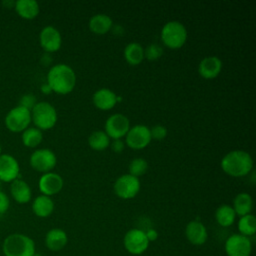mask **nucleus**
Wrapping results in <instances>:
<instances>
[{"label": "nucleus", "instance_id": "nucleus-1", "mask_svg": "<svg viewBox=\"0 0 256 256\" xmlns=\"http://www.w3.org/2000/svg\"><path fill=\"white\" fill-rule=\"evenodd\" d=\"M47 84L51 90L59 94L71 92L76 84V75L72 67L59 63L52 66L47 74Z\"/></svg>", "mask_w": 256, "mask_h": 256}, {"label": "nucleus", "instance_id": "nucleus-2", "mask_svg": "<svg viewBox=\"0 0 256 256\" xmlns=\"http://www.w3.org/2000/svg\"><path fill=\"white\" fill-rule=\"evenodd\" d=\"M253 167L251 155L244 150H233L221 159L222 170L230 176L242 177L247 175Z\"/></svg>", "mask_w": 256, "mask_h": 256}, {"label": "nucleus", "instance_id": "nucleus-3", "mask_svg": "<svg viewBox=\"0 0 256 256\" xmlns=\"http://www.w3.org/2000/svg\"><path fill=\"white\" fill-rule=\"evenodd\" d=\"M2 252L5 256H33L36 253L35 242L25 234L13 233L4 239Z\"/></svg>", "mask_w": 256, "mask_h": 256}, {"label": "nucleus", "instance_id": "nucleus-4", "mask_svg": "<svg viewBox=\"0 0 256 256\" xmlns=\"http://www.w3.org/2000/svg\"><path fill=\"white\" fill-rule=\"evenodd\" d=\"M31 121H33L36 128L40 130L52 128L57 121L55 107L46 101L37 102L31 109Z\"/></svg>", "mask_w": 256, "mask_h": 256}, {"label": "nucleus", "instance_id": "nucleus-5", "mask_svg": "<svg viewBox=\"0 0 256 256\" xmlns=\"http://www.w3.org/2000/svg\"><path fill=\"white\" fill-rule=\"evenodd\" d=\"M161 39L167 47L171 49H178L181 46H183L184 43L186 42V27L179 21H168L162 27Z\"/></svg>", "mask_w": 256, "mask_h": 256}, {"label": "nucleus", "instance_id": "nucleus-6", "mask_svg": "<svg viewBox=\"0 0 256 256\" xmlns=\"http://www.w3.org/2000/svg\"><path fill=\"white\" fill-rule=\"evenodd\" d=\"M31 123V111L23 106L12 108L5 117V125L12 132H23Z\"/></svg>", "mask_w": 256, "mask_h": 256}, {"label": "nucleus", "instance_id": "nucleus-7", "mask_svg": "<svg viewBox=\"0 0 256 256\" xmlns=\"http://www.w3.org/2000/svg\"><path fill=\"white\" fill-rule=\"evenodd\" d=\"M149 243L145 231L137 228L128 230L123 239L125 249L132 255L143 254L148 249Z\"/></svg>", "mask_w": 256, "mask_h": 256}, {"label": "nucleus", "instance_id": "nucleus-8", "mask_svg": "<svg viewBox=\"0 0 256 256\" xmlns=\"http://www.w3.org/2000/svg\"><path fill=\"white\" fill-rule=\"evenodd\" d=\"M115 194L122 199H130L135 197L140 190L139 178L128 174L118 177L114 183Z\"/></svg>", "mask_w": 256, "mask_h": 256}, {"label": "nucleus", "instance_id": "nucleus-9", "mask_svg": "<svg viewBox=\"0 0 256 256\" xmlns=\"http://www.w3.org/2000/svg\"><path fill=\"white\" fill-rule=\"evenodd\" d=\"M57 157L55 153L48 148H41L35 150L30 156L31 167L39 172L47 173L55 167Z\"/></svg>", "mask_w": 256, "mask_h": 256}, {"label": "nucleus", "instance_id": "nucleus-10", "mask_svg": "<svg viewBox=\"0 0 256 256\" xmlns=\"http://www.w3.org/2000/svg\"><path fill=\"white\" fill-rule=\"evenodd\" d=\"M224 248L227 256H250L252 243L249 237L236 233L226 239Z\"/></svg>", "mask_w": 256, "mask_h": 256}, {"label": "nucleus", "instance_id": "nucleus-11", "mask_svg": "<svg viewBox=\"0 0 256 256\" xmlns=\"http://www.w3.org/2000/svg\"><path fill=\"white\" fill-rule=\"evenodd\" d=\"M150 128L143 124H137L128 130L125 135L126 144L132 149L145 148L151 141Z\"/></svg>", "mask_w": 256, "mask_h": 256}, {"label": "nucleus", "instance_id": "nucleus-12", "mask_svg": "<svg viewBox=\"0 0 256 256\" xmlns=\"http://www.w3.org/2000/svg\"><path fill=\"white\" fill-rule=\"evenodd\" d=\"M130 129L129 119L121 114L115 113L110 115L105 122V133L109 136V138L121 139L125 136Z\"/></svg>", "mask_w": 256, "mask_h": 256}, {"label": "nucleus", "instance_id": "nucleus-13", "mask_svg": "<svg viewBox=\"0 0 256 256\" xmlns=\"http://www.w3.org/2000/svg\"><path fill=\"white\" fill-rule=\"evenodd\" d=\"M39 41L41 47L46 52H55L59 50L62 44L61 34L59 30L53 26H46L41 30Z\"/></svg>", "mask_w": 256, "mask_h": 256}, {"label": "nucleus", "instance_id": "nucleus-14", "mask_svg": "<svg viewBox=\"0 0 256 256\" xmlns=\"http://www.w3.org/2000/svg\"><path fill=\"white\" fill-rule=\"evenodd\" d=\"M64 184L62 177L54 172H47L44 173L38 182L39 190L42 192L43 195L51 196L60 192Z\"/></svg>", "mask_w": 256, "mask_h": 256}, {"label": "nucleus", "instance_id": "nucleus-15", "mask_svg": "<svg viewBox=\"0 0 256 256\" xmlns=\"http://www.w3.org/2000/svg\"><path fill=\"white\" fill-rule=\"evenodd\" d=\"M20 172L18 161L9 154L0 155V181L12 182L18 178Z\"/></svg>", "mask_w": 256, "mask_h": 256}, {"label": "nucleus", "instance_id": "nucleus-16", "mask_svg": "<svg viewBox=\"0 0 256 256\" xmlns=\"http://www.w3.org/2000/svg\"><path fill=\"white\" fill-rule=\"evenodd\" d=\"M185 235L188 241L195 246L203 245L208 238L206 227L202 222L197 220H192L186 225Z\"/></svg>", "mask_w": 256, "mask_h": 256}, {"label": "nucleus", "instance_id": "nucleus-17", "mask_svg": "<svg viewBox=\"0 0 256 256\" xmlns=\"http://www.w3.org/2000/svg\"><path fill=\"white\" fill-rule=\"evenodd\" d=\"M222 69V61L217 56H208L203 58L198 66L199 74L206 79H212L219 75Z\"/></svg>", "mask_w": 256, "mask_h": 256}, {"label": "nucleus", "instance_id": "nucleus-18", "mask_svg": "<svg viewBox=\"0 0 256 256\" xmlns=\"http://www.w3.org/2000/svg\"><path fill=\"white\" fill-rule=\"evenodd\" d=\"M68 242V236L63 229L52 228L45 235L46 247L54 252L63 249Z\"/></svg>", "mask_w": 256, "mask_h": 256}, {"label": "nucleus", "instance_id": "nucleus-19", "mask_svg": "<svg viewBox=\"0 0 256 256\" xmlns=\"http://www.w3.org/2000/svg\"><path fill=\"white\" fill-rule=\"evenodd\" d=\"M92 100L97 108L109 110L117 103V95L108 88H100L94 92Z\"/></svg>", "mask_w": 256, "mask_h": 256}, {"label": "nucleus", "instance_id": "nucleus-20", "mask_svg": "<svg viewBox=\"0 0 256 256\" xmlns=\"http://www.w3.org/2000/svg\"><path fill=\"white\" fill-rule=\"evenodd\" d=\"M10 192L13 199L19 204H25L31 200L32 192L30 186L22 179L17 178L11 182Z\"/></svg>", "mask_w": 256, "mask_h": 256}, {"label": "nucleus", "instance_id": "nucleus-21", "mask_svg": "<svg viewBox=\"0 0 256 256\" xmlns=\"http://www.w3.org/2000/svg\"><path fill=\"white\" fill-rule=\"evenodd\" d=\"M33 213L41 218H46L50 216L54 210V202L53 200L46 195L37 196L32 203Z\"/></svg>", "mask_w": 256, "mask_h": 256}, {"label": "nucleus", "instance_id": "nucleus-22", "mask_svg": "<svg viewBox=\"0 0 256 256\" xmlns=\"http://www.w3.org/2000/svg\"><path fill=\"white\" fill-rule=\"evenodd\" d=\"M14 8L17 14L24 19H33L39 13V4L35 0H17Z\"/></svg>", "mask_w": 256, "mask_h": 256}, {"label": "nucleus", "instance_id": "nucleus-23", "mask_svg": "<svg viewBox=\"0 0 256 256\" xmlns=\"http://www.w3.org/2000/svg\"><path fill=\"white\" fill-rule=\"evenodd\" d=\"M113 26L111 17L104 13H98L93 15L89 20V28L96 34H105Z\"/></svg>", "mask_w": 256, "mask_h": 256}, {"label": "nucleus", "instance_id": "nucleus-24", "mask_svg": "<svg viewBox=\"0 0 256 256\" xmlns=\"http://www.w3.org/2000/svg\"><path fill=\"white\" fill-rule=\"evenodd\" d=\"M252 207H253V200L251 195H249L248 193L242 192L235 196L233 200L232 208L234 209L236 215L244 216V215L250 214Z\"/></svg>", "mask_w": 256, "mask_h": 256}, {"label": "nucleus", "instance_id": "nucleus-25", "mask_svg": "<svg viewBox=\"0 0 256 256\" xmlns=\"http://www.w3.org/2000/svg\"><path fill=\"white\" fill-rule=\"evenodd\" d=\"M236 218V213L232 206L228 204L220 205L215 211V219L217 223L222 227L231 226Z\"/></svg>", "mask_w": 256, "mask_h": 256}, {"label": "nucleus", "instance_id": "nucleus-26", "mask_svg": "<svg viewBox=\"0 0 256 256\" xmlns=\"http://www.w3.org/2000/svg\"><path fill=\"white\" fill-rule=\"evenodd\" d=\"M125 60L131 65H138L144 59V48L137 42H131L124 49Z\"/></svg>", "mask_w": 256, "mask_h": 256}, {"label": "nucleus", "instance_id": "nucleus-27", "mask_svg": "<svg viewBox=\"0 0 256 256\" xmlns=\"http://www.w3.org/2000/svg\"><path fill=\"white\" fill-rule=\"evenodd\" d=\"M88 144L94 150H97V151L104 150L110 145V138L105 133V131L96 130L89 135Z\"/></svg>", "mask_w": 256, "mask_h": 256}, {"label": "nucleus", "instance_id": "nucleus-28", "mask_svg": "<svg viewBox=\"0 0 256 256\" xmlns=\"http://www.w3.org/2000/svg\"><path fill=\"white\" fill-rule=\"evenodd\" d=\"M238 231L239 234L249 237V236H253L256 232V218L253 214H247L244 216H241L238 224Z\"/></svg>", "mask_w": 256, "mask_h": 256}, {"label": "nucleus", "instance_id": "nucleus-29", "mask_svg": "<svg viewBox=\"0 0 256 256\" xmlns=\"http://www.w3.org/2000/svg\"><path fill=\"white\" fill-rule=\"evenodd\" d=\"M42 131L36 127H28L22 132V142L26 147L34 148L42 142Z\"/></svg>", "mask_w": 256, "mask_h": 256}, {"label": "nucleus", "instance_id": "nucleus-30", "mask_svg": "<svg viewBox=\"0 0 256 256\" xmlns=\"http://www.w3.org/2000/svg\"><path fill=\"white\" fill-rule=\"evenodd\" d=\"M129 174L135 177L143 175L148 169V163L144 158H134L129 163Z\"/></svg>", "mask_w": 256, "mask_h": 256}, {"label": "nucleus", "instance_id": "nucleus-31", "mask_svg": "<svg viewBox=\"0 0 256 256\" xmlns=\"http://www.w3.org/2000/svg\"><path fill=\"white\" fill-rule=\"evenodd\" d=\"M163 54L162 47L157 43H151L144 49V57L148 60H156Z\"/></svg>", "mask_w": 256, "mask_h": 256}, {"label": "nucleus", "instance_id": "nucleus-32", "mask_svg": "<svg viewBox=\"0 0 256 256\" xmlns=\"http://www.w3.org/2000/svg\"><path fill=\"white\" fill-rule=\"evenodd\" d=\"M167 128L163 125L157 124L154 125L152 128H150V134H151V138L156 139V140H162L167 136Z\"/></svg>", "mask_w": 256, "mask_h": 256}, {"label": "nucleus", "instance_id": "nucleus-33", "mask_svg": "<svg viewBox=\"0 0 256 256\" xmlns=\"http://www.w3.org/2000/svg\"><path fill=\"white\" fill-rule=\"evenodd\" d=\"M36 98L33 94H26V95H23L22 98L20 99V106H23L27 109H29L31 111V109L35 106L36 104Z\"/></svg>", "mask_w": 256, "mask_h": 256}, {"label": "nucleus", "instance_id": "nucleus-34", "mask_svg": "<svg viewBox=\"0 0 256 256\" xmlns=\"http://www.w3.org/2000/svg\"><path fill=\"white\" fill-rule=\"evenodd\" d=\"M10 205V201L8 196L0 190V214L5 213Z\"/></svg>", "mask_w": 256, "mask_h": 256}, {"label": "nucleus", "instance_id": "nucleus-35", "mask_svg": "<svg viewBox=\"0 0 256 256\" xmlns=\"http://www.w3.org/2000/svg\"><path fill=\"white\" fill-rule=\"evenodd\" d=\"M111 148L114 152L121 153L125 148V143L121 139H114L111 144Z\"/></svg>", "mask_w": 256, "mask_h": 256}, {"label": "nucleus", "instance_id": "nucleus-36", "mask_svg": "<svg viewBox=\"0 0 256 256\" xmlns=\"http://www.w3.org/2000/svg\"><path fill=\"white\" fill-rule=\"evenodd\" d=\"M145 235H146L149 242H151V241L153 242L158 238V232L153 228H150L147 231H145Z\"/></svg>", "mask_w": 256, "mask_h": 256}, {"label": "nucleus", "instance_id": "nucleus-37", "mask_svg": "<svg viewBox=\"0 0 256 256\" xmlns=\"http://www.w3.org/2000/svg\"><path fill=\"white\" fill-rule=\"evenodd\" d=\"M41 91H42L43 93H45V94H48V93H50L52 90H51L50 86L46 83V84H43V85L41 86Z\"/></svg>", "mask_w": 256, "mask_h": 256}, {"label": "nucleus", "instance_id": "nucleus-38", "mask_svg": "<svg viewBox=\"0 0 256 256\" xmlns=\"http://www.w3.org/2000/svg\"><path fill=\"white\" fill-rule=\"evenodd\" d=\"M33 256H42V255H40V254H37V253H35Z\"/></svg>", "mask_w": 256, "mask_h": 256}, {"label": "nucleus", "instance_id": "nucleus-39", "mask_svg": "<svg viewBox=\"0 0 256 256\" xmlns=\"http://www.w3.org/2000/svg\"><path fill=\"white\" fill-rule=\"evenodd\" d=\"M1 150H2V148H1V144H0V155H1Z\"/></svg>", "mask_w": 256, "mask_h": 256}, {"label": "nucleus", "instance_id": "nucleus-40", "mask_svg": "<svg viewBox=\"0 0 256 256\" xmlns=\"http://www.w3.org/2000/svg\"><path fill=\"white\" fill-rule=\"evenodd\" d=\"M0 187H1V181H0Z\"/></svg>", "mask_w": 256, "mask_h": 256}]
</instances>
